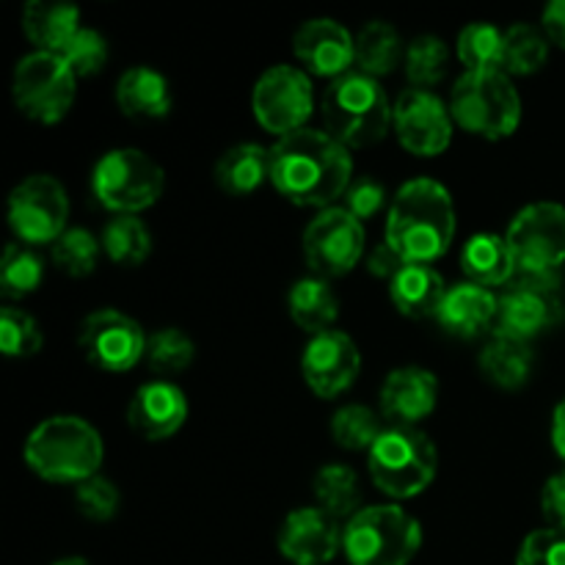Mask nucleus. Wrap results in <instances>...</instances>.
Listing matches in <instances>:
<instances>
[{
  "label": "nucleus",
  "mask_w": 565,
  "mask_h": 565,
  "mask_svg": "<svg viewBox=\"0 0 565 565\" xmlns=\"http://www.w3.org/2000/svg\"><path fill=\"white\" fill-rule=\"evenodd\" d=\"M270 182L298 207H331L353 182L351 149L312 127L276 138L270 147Z\"/></svg>",
  "instance_id": "obj_1"
},
{
  "label": "nucleus",
  "mask_w": 565,
  "mask_h": 565,
  "mask_svg": "<svg viewBox=\"0 0 565 565\" xmlns=\"http://www.w3.org/2000/svg\"><path fill=\"white\" fill-rule=\"evenodd\" d=\"M456 237V204L450 191L430 177L408 180L392 199L386 243L408 265H434Z\"/></svg>",
  "instance_id": "obj_2"
},
{
  "label": "nucleus",
  "mask_w": 565,
  "mask_h": 565,
  "mask_svg": "<svg viewBox=\"0 0 565 565\" xmlns=\"http://www.w3.org/2000/svg\"><path fill=\"white\" fill-rule=\"evenodd\" d=\"M25 463L50 483H86L103 463V439L86 419L58 414L31 430Z\"/></svg>",
  "instance_id": "obj_3"
},
{
  "label": "nucleus",
  "mask_w": 565,
  "mask_h": 565,
  "mask_svg": "<svg viewBox=\"0 0 565 565\" xmlns=\"http://www.w3.org/2000/svg\"><path fill=\"white\" fill-rule=\"evenodd\" d=\"M326 132L348 149H364L379 143L390 132L392 105L379 77L351 70L331 81L323 94Z\"/></svg>",
  "instance_id": "obj_4"
},
{
  "label": "nucleus",
  "mask_w": 565,
  "mask_h": 565,
  "mask_svg": "<svg viewBox=\"0 0 565 565\" xmlns=\"http://www.w3.org/2000/svg\"><path fill=\"white\" fill-rule=\"evenodd\" d=\"M423 546V524L397 505L362 508L342 527L351 565H408Z\"/></svg>",
  "instance_id": "obj_5"
},
{
  "label": "nucleus",
  "mask_w": 565,
  "mask_h": 565,
  "mask_svg": "<svg viewBox=\"0 0 565 565\" xmlns=\"http://www.w3.org/2000/svg\"><path fill=\"white\" fill-rule=\"evenodd\" d=\"M450 114L458 127L500 141L522 121V97L505 72H463L450 94Z\"/></svg>",
  "instance_id": "obj_6"
},
{
  "label": "nucleus",
  "mask_w": 565,
  "mask_h": 565,
  "mask_svg": "<svg viewBox=\"0 0 565 565\" xmlns=\"http://www.w3.org/2000/svg\"><path fill=\"white\" fill-rule=\"evenodd\" d=\"M439 452L428 434L419 428H384L367 452V469L379 491L408 500L417 497L434 483Z\"/></svg>",
  "instance_id": "obj_7"
},
{
  "label": "nucleus",
  "mask_w": 565,
  "mask_h": 565,
  "mask_svg": "<svg viewBox=\"0 0 565 565\" xmlns=\"http://www.w3.org/2000/svg\"><path fill=\"white\" fill-rule=\"evenodd\" d=\"M163 185V166L136 147L110 149L92 171L94 199L116 215H136L152 207Z\"/></svg>",
  "instance_id": "obj_8"
},
{
  "label": "nucleus",
  "mask_w": 565,
  "mask_h": 565,
  "mask_svg": "<svg viewBox=\"0 0 565 565\" xmlns=\"http://www.w3.org/2000/svg\"><path fill=\"white\" fill-rule=\"evenodd\" d=\"M563 318L557 270H516L502 296H497L494 337L530 342Z\"/></svg>",
  "instance_id": "obj_9"
},
{
  "label": "nucleus",
  "mask_w": 565,
  "mask_h": 565,
  "mask_svg": "<svg viewBox=\"0 0 565 565\" xmlns=\"http://www.w3.org/2000/svg\"><path fill=\"white\" fill-rule=\"evenodd\" d=\"M14 103L28 119L55 125L70 114L77 94V75L61 55L33 50L20 58L11 81Z\"/></svg>",
  "instance_id": "obj_10"
},
{
  "label": "nucleus",
  "mask_w": 565,
  "mask_h": 565,
  "mask_svg": "<svg viewBox=\"0 0 565 565\" xmlns=\"http://www.w3.org/2000/svg\"><path fill=\"white\" fill-rule=\"evenodd\" d=\"M66 218H70V196L55 177L33 174L11 191L9 224L22 246L55 243L70 230Z\"/></svg>",
  "instance_id": "obj_11"
},
{
  "label": "nucleus",
  "mask_w": 565,
  "mask_h": 565,
  "mask_svg": "<svg viewBox=\"0 0 565 565\" xmlns=\"http://www.w3.org/2000/svg\"><path fill=\"white\" fill-rule=\"evenodd\" d=\"M252 105L259 125L274 132L276 138H285L290 132L303 130L312 116V81L298 66H270L254 86Z\"/></svg>",
  "instance_id": "obj_12"
},
{
  "label": "nucleus",
  "mask_w": 565,
  "mask_h": 565,
  "mask_svg": "<svg viewBox=\"0 0 565 565\" xmlns=\"http://www.w3.org/2000/svg\"><path fill=\"white\" fill-rule=\"evenodd\" d=\"M364 254V226L345 207H326L303 230V259L320 279L351 274Z\"/></svg>",
  "instance_id": "obj_13"
},
{
  "label": "nucleus",
  "mask_w": 565,
  "mask_h": 565,
  "mask_svg": "<svg viewBox=\"0 0 565 565\" xmlns=\"http://www.w3.org/2000/svg\"><path fill=\"white\" fill-rule=\"evenodd\" d=\"M516 270H557L565 263V207L535 202L519 210L505 235Z\"/></svg>",
  "instance_id": "obj_14"
},
{
  "label": "nucleus",
  "mask_w": 565,
  "mask_h": 565,
  "mask_svg": "<svg viewBox=\"0 0 565 565\" xmlns=\"http://www.w3.org/2000/svg\"><path fill=\"white\" fill-rule=\"evenodd\" d=\"M147 340L141 323L119 309H97L88 315L77 334L83 356L105 373H127L147 353Z\"/></svg>",
  "instance_id": "obj_15"
},
{
  "label": "nucleus",
  "mask_w": 565,
  "mask_h": 565,
  "mask_svg": "<svg viewBox=\"0 0 565 565\" xmlns=\"http://www.w3.org/2000/svg\"><path fill=\"white\" fill-rule=\"evenodd\" d=\"M392 125L403 147L419 158L441 154L452 141L450 105L428 88H406L392 105Z\"/></svg>",
  "instance_id": "obj_16"
},
{
  "label": "nucleus",
  "mask_w": 565,
  "mask_h": 565,
  "mask_svg": "<svg viewBox=\"0 0 565 565\" xmlns=\"http://www.w3.org/2000/svg\"><path fill=\"white\" fill-rule=\"evenodd\" d=\"M359 370H362V353L345 331L331 329L309 337L301 356V373L315 395L326 401L342 395L359 379Z\"/></svg>",
  "instance_id": "obj_17"
},
{
  "label": "nucleus",
  "mask_w": 565,
  "mask_h": 565,
  "mask_svg": "<svg viewBox=\"0 0 565 565\" xmlns=\"http://www.w3.org/2000/svg\"><path fill=\"white\" fill-rule=\"evenodd\" d=\"M342 550V527L323 508H298L279 530V552L292 565H326Z\"/></svg>",
  "instance_id": "obj_18"
},
{
  "label": "nucleus",
  "mask_w": 565,
  "mask_h": 565,
  "mask_svg": "<svg viewBox=\"0 0 565 565\" xmlns=\"http://www.w3.org/2000/svg\"><path fill=\"white\" fill-rule=\"evenodd\" d=\"M292 50L312 75L331 77V81L351 72V64L356 61V39L342 22L329 17L303 22L292 36Z\"/></svg>",
  "instance_id": "obj_19"
},
{
  "label": "nucleus",
  "mask_w": 565,
  "mask_h": 565,
  "mask_svg": "<svg viewBox=\"0 0 565 565\" xmlns=\"http://www.w3.org/2000/svg\"><path fill=\"white\" fill-rule=\"evenodd\" d=\"M188 419L185 392L171 381L158 379L143 384L127 406V423L141 439L163 441L174 436Z\"/></svg>",
  "instance_id": "obj_20"
},
{
  "label": "nucleus",
  "mask_w": 565,
  "mask_h": 565,
  "mask_svg": "<svg viewBox=\"0 0 565 565\" xmlns=\"http://www.w3.org/2000/svg\"><path fill=\"white\" fill-rule=\"evenodd\" d=\"M436 397H439V381L430 370H392L381 386V414L395 428H417V423L434 414Z\"/></svg>",
  "instance_id": "obj_21"
},
{
  "label": "nucleus",
  "mask_w": 565,
  "mask_h": 565,
  "mask_svg": "<svg viewBox=\"0 0 565 565\" xmlns=\"http://www.w3.org/2000/svg\"><path fill=\"white\" fill-rule=\"evenodd\" d=\"M436 320H439L447 334L472 340V337H480L483 331L494 329L497 296L489 287L463 281V285L447 290L445 303H441Z\"/></svg>",
  "instance_id": "obj_22"
},
{
  "label": "nucleus",
  "mask_w": 565,
  "mask_h": 565,
  "mask_svg": "<svg viewBox=\"0 0 565 565\" xmlns=\"http://www.w3.org/2000/svg\"><path fill=\"white\" fill-rule=\"evenodd\" d=\"M450 287L445 285L434 265H406L395 279L390 281V298L395 309L406 318L425 320L436 318L445 303Z\"/></svg>",
  "instance_id": "obj_23"
},
{
  "label": "nucleus",
  "mask_w": 565,
  "mask_h": 565,
  "mask_svg": "<svg viewBox=\"0 0 565 565\" xmlns=\"http://www.w3.org/2000/svg\"><path fill=\"white\" fill-rule=\"evenodd\" d=\"M116 103L130 119H163L171 110V86L154 66H132L116 83Z\"/></svg>",
  "instance_id": "obj_24"
},
{
  "label": "nucleus",
  "mask_w": 565,
  "mask_h": 565,
  "mask_svg": "<svg viewBox=\"0 0 565 565\" xmlns=\"http://www.w3.org/2000/svg\"><path fill=\"white\" fill-rule=\"evenodd\" d=\"M81 11L72 3H50V0H31L22 9V31L28 42L36 44L42 53L61 55V50L81 31Z\"/></svg>",
  "instance_id": "obj_25"
},
{
  "label": "nucleus",
  "mask_w": 565,
  "mask_h": 565,
  "mask_svg": "<svg viewBox=\"0 0 565 565\" xmlns=\"http://www.w3.org/2000/svg\"><path fill=\"white\" fill-rule=\"evenodd\" d=\"M461 268L475 285L500 287L513 281V276H516V259H513V252L505 237L480 232V235L469 237L467 246H463Z\"/></svg>",
  "instance_id": "obj_26"
},
{
  "label": "nucleus",
  "mask_w": 565,
  "mask_h": 565,
  "mask_svg": "<svg viewBox=\"0 0 565 565\" xmlns=\"http://www.w3.org/2000/svg\"><path fill=\"white\" fill-rule=\"evenodd\" d=\"M213 174L221 191H226L230 196H248L265 180H270V149L252 141L237 143L221 154Z\"/></svg>",
  "instance_id": "obj_27"
},
{
  "label": "nucleus",
  "mask_w": 565,
  "mask_h": 565,
  "mask_svg": "<svg viewBox=\"0 0 565 565\" xmlns=\"http://www.w3.org/2000/svg\"><path fill=\"white\" fill-rule=\"evenodd\" d=\"M287 312L296 320L298 329L309 331L312 337L323 334V331H331L334 320L340 318V298L331 290L329 279L307 276L292 285L287 296Z\"/></svg>",
  "instance_id": "obj_28"
},
{
  "label": "nucleus",
  "mask_w": 565,
  "mask_h": 565,
  "mask_svg": "<svg viewBox=\"0 0 565 565\" xmlns=\"http://www.w3.org/2000/svg\"><path fill=\"white\" fill-rule=\"evenodd\" d=\"M480 373L491 381V384L502 386V390H519L533 375V348L530 342L508 340V337H491L489 345L480 351Z\"/></svg>",
  "instance_id": "obj_29"
},
{
  "label": "nucleus",
  "mask_w": 565,
  "mask_h": 565,
  "mask_svg": "<svg viewBox=\"0 0 565 565\" xmlns=\"http://www.w3.org/2000/svg\"><path fill=\"white\" fill-rule=\"evenodd\" d=\"M403 58V39L395 25L373 20L356 33V70L370 77L390 75Z\"/></svg>",
  "instance_id": "obj_30"
},
{
  "label": "nucleus",
  "mask_w": 565,
  "mask_h": 565,
  "mask_svg": "<svg viewBox=\"0 0 565 565\" xmlns=\"http://www.w3.org/2000/svg\"><path fill=\"white\" fill-rule=\"evenodd\" d=\"M315 497H318V508H323L337 522L340 519H353L362 511L359 475L348 463H326L315 475Z\"/></svg>",
  "instance_id": "obj_31"
},
{
  "label": "nucleus",
  "mask_w": 565,
  "mask_h": 565,
  "mask_svg": "<svg viewBox=\"0 0 565 565\" xmlns=\"http://www.w3.org/2000/svg\"><path fill=\"white\" fill-rule=\"evenodd\" d=\"M103 252L110 263L121 265V268H138L147 263L152 254V235H149L147 224L136 215H116L105 224L103 237Z\"/></svg>",
  "instance_id": "obj_32"
},
{
  "label": "nucleus",
  "mask_w": 565,
  "mask_h": 565,
  "mask_svg": "<svg viewBox=\"0 0 565 565\" xmlns=\"http://www.w3.org/2000/svg\"><path fill=\"white\" fill-rule=\"evenodd\" d=\"M456 50L467 72H502L505 31H500L491 22H472L458 33Z\"/></svg>",
  "instance_id": "obj_33"
},
{
  "label": "nucleus",
  "mask_w": 565,
  "mask_h": 565,
  "mask_svg": "<svg viewBox=\"0 0 565 565\" xmlns=\"http://www.w3.org/2000/svg\"><path fill=\"white\" fill-rule=\"evenodd\" d=\"M550 58V39L544 31L527 22H516L505 31V75H533Z\"/></svg>",
  "instance_id": "obj_34"
},
{
  "label": "nucleus",
  "mask_w": 565,
  "mask_h": 565,
  "mask_svg": "<svg viewBox=\"0 0 565 565\" xmlns=\"http://www.w3.org/2000/svg\"><path fill=\"white\" fill-rule=\"evenodd\" d=\"M44 279V259L33 248L9 243L0 263V292L6 298H25L39 290Z\"/></svg>",
  "instance_id": "obj_35"
},
{
  "label": "nucleus",
  "mask_w": 565,
  "mask_h": 565,
  "mask_svg": "<svg viewBox=\"0 0 565 565\" xmlns=\"http://www.w3.org/2000/svg\"><path fill=\"white\" fill-rule=\"evenodd\" d=\"M196 359V345L182 329H160L147 340L143 362L158 375H177Z\"/></svg>",
  "instance_id": "obj_36"
},
{
  "label": "nucleus",
  "mask_w": 565,
  "mask_h": 565,
  "mask_svg": "<svg viewBox=\"0 0 565 565\" xmlns=\"http://www.w3.org/2000/svg\"><path fill=\"white\" fill-rule=\"evenodd\" d=\"M381 434H384V428H381L379 414L367 406H359V403L342 406L340 412L331 417V436H334V441L342 450L370 452V447L379 441Z\"/></svg>",
  "instance_id": "obj_37"
},
{
  "label": "nucleus",
  "mask_w": 565,
  "mask_h": 565,
  "mask_svg": "<svg viewBox=\"0 0 565 565\" xmlns=\"http://www.w3.org/2000/svg\"><path fill=\"white\" fill-rule=\"evenodd\" d=\"M99 254H103V243L83 226H70L53 243V263L58 265V270H64L66 276H75V279L94 274Z\"/></svg>",
  "instance_id": "obj_38"
},
{
  "label": "nucleus",
  "mask_w": 565,
  "mask_h": 565,
  "mask_svg": "<svg viewBox=\"0 0 565 565\" xmlns=\"http://www.w3.org/2000/svg\"><path fill=\"white\" fill-rule=\"evenodd\" d=\"M447 64H450V50L439 36H417L406 47V75L414 88L436 86L441 77L447 75Z\"/></svg>",
  "instance_id": "obj_39"
},
{
  "label": "nucleus",
  "mask_w": 565,
  "mask_h": 565,
  "mask_svg": "<svg viewBox=\"0 0 565 565\" xmlns=\"http://www.w3.org/2000/svg\"><path fill=\"white\" fill-rule=\"evenodd\" d=\"M44 345V337L39 331L36 320L17 307H6L0 312V351L9 359H25L39 353Z\"/></svg>",
  "instance_id": "obj_40"
},
{
  "label": "nucleus",
  "mask_w": 565,
  "mask_h": 565,
  "mask_svg": "<svg viewBox=\"0 0 565 565\" xmlns=\"http://www.w3.org/2000/svg\"><path fill=\"white\" fill-rule=\"evenodd\" d=\"M61 58L70 64V70L77 77H92L103 72V66L108 64V42L99 31L94 28H81V31L72 36V42L61 50Z\"/></svg>",
  "instance_id": "obj_41"
},
{
  "label": "nucleus",
  "mask_w": 565,
  "mask_h": 565,
  "mask_svg": "<svg viewBox=\"0 0 565 565\" xmlns=\"http://www.w3.org/2000/svg\"><path fill=\"white\" fill-rule=\"evenodd\" d=\"M75 502L86 519H92V522H108L119 511V489L108 478L94 475L86 483L77 486Z\"/></svg>",
  "instance_id": "obj_42"
},
{
  "label": "nucleus",
  "mask_w": 565,
  "mask_h": 565,
  "mask_svg": "<svg viewBox=\"0 0 565 565\" xmlns=\"http://www.w3.org/2000/svg\"><path fill=\"white\" fill-rule=\"evenodd\" d=\"M516 565H565V530L544 527L522 541Z\"/></svg>",
  "instance_id": "obj_43"
},
{
  "label": "nucleus",
  "mask_w": 565,
  "mask_h": 565,
  "mask_svg": "<svg viewBox=\"0 0 565 565\" xmlns=\"http://www.w3.org/2000/svg\"><path fill=\"white\" fill-rule=\"evenodd\" d=\"M345 210L359 221H370L386 204V191L375 177H359L345 191Z\"/></svg>",
  "instance_id": "obj_44"
},
{
  "label": "nucleus",
  "mask_w": 565,
  "mask_h": 565,
  "mask_svg": "<svg viewBox=\"0 0 565 565\" xmlns=\"http://www.w3.org/2000/svg\"><path fill=\"white\" fill-rule=\"evenodd\" d=\"M541 508H544L550 527L565 530V472L546 480L544 491H541Z\"/></svg>",
  "instance_id": "obj_45"
},
{
  "label": "nucleus",
  "mask_w": 565,
  "mask_h": 565,
  "mask_svg": "<svg viewBox=\"0 0 565 565\" xmlns=\"http://www.w3.org/2000/svg\"><path fill=\"white\" fill-rule=\"evenodd\" d=\"M406 265H408L406 259H403L386 241L379 243V246L367 254V270L375 276V279L392 281L403 268H406Z\"/></svg>",
  "instance_id": "obj_46"
},
{
  "label": "nucleus",
  "mask_w": 565,
  "mask_h": 565,
  "mask_svg": "<svg viewBox=\"0 0 565 565\" xmlns=\"http://www.w3.org/2000/svg\"><path fill=\"white\" fill-rule=\"evenodd\" d=\"M541 28H544L550 42L565 50V0H555V3L546 6L544 17H541Z\"/></svg>",
  "instance_id": "obj_47"
},
{
  "label": "nucleus",
  "mask_w": 565,
  "mask_h": 565,
  "mask_svg": "<svg viewBox=\"0 0 565 565\" xmlns=\"http://www.w3.org/2000/svg\"><path fill=\"white\" fill-rule=\"evenodd\" d=\"M552 445H555L557 456L565 461V401L557 403L555 417H552Z\"/></svg>",
  "instance_id": "obj_48"
},
{
  "label": "nucleus",
  "mask_w": 565,
  "mask_h": 565,
  "mask_svg": "<svg viewBox=\"0 0 565 565\" xmlns=\"http://www.w3.org/2000/svg\"><path fill=\"white\" fill-rule=\"evenodd\" d=\"M53 565H92L88 561H83V557H64V561L53 563Z\"/></svg>",
  "instance_id": "obj_49"
}]
</instances>
